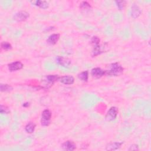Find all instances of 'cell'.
Returning a JSON list of instances; mask_svg holds the SVG:
<instances>
[{"label":"cell","mask_w":151,"mask_h":151,"mask_svg":"<svg viewBox=\"0 0 151 151\" xmlns=\"http://www.w3.org/2000/svg\"><path fill=\"white\" fill-rule=\"evenodd\" d=\"M118 109L117 107L115 106L111 107L108 111L107 112V114L105 116V119L107 121L110 122L115 120L117 117V116L118 114Z\"/></svg>","instance_id":"cell-4"},{"label":"cell","mask_w":151,"mask_h":151,"mask_svg":"<svg viewBox=\"0 0 151 151\" xmlns=\"http://www.w3.org/2000/svg\"><path fill=\"white\" fill-rule=\"evenodd\" d=\"M91 75L94 78H100L105 75V70L99 67H95L91 70Z\"/></svg>","instance_id":"cell-8"},{"label":"cell","mask_w":151,"mask_h":151,"mask_svg":"<svg viewBox=\"0 0 151 151\" xmlns=\"http://www.w3.org/2000/svg\"><path fill=\"white\" fill-rule=\"evenodd\" d=\"M100 40L98 37L96 36H94L91 38V43L94 46V45H97L100 44Z\"/></svg>","instance_id":"cell-23"},{"label":"cell","mask_w":151,"mask_h":151,"mask_svg":"<svg viewBox=\"0 0 151 151\" xmlns=\"http://www.w3.org/2000/svg\"><path fill=\"white\" fill-rule=\"evenodd\" d=\"M59 81L65 85H71L74 83V78L70 75H65L60 77Z\"/></svg>","instance_id":"cell-10"},{"label":"cell","mask_w":151,"mask_h":151,"mask_svg":"<svg viewBox=\"0 0 151 151\" xmlns=\"http://www.w3.org/2000/svg\"><path fill=\"white\" fill-rule=\"evenodd\" d=\"M123 142H115L108 143L106 146V150H116L121 147Z\"/></svg>","instance_id":"cell-12"},{"label":"cell","mask_w":151,"mask_h":151,"mask_svg":"<svg viewBox=\"0 0 151 151\" xmlns=\"http://www.w3.org/2000/svg\"><path fill=\"white\" fill-rule=\"evenodd\" d=\"M36 124L32 122H28L25 126V130L28 133H32L35 129Z\"/></svg>","instance_id":"cell-17"},{"label":"cell","mask_w":151,"mask_h":151,"mask_svg":"<svg viewBox=\"0 0 151 151\" xmlns=\"http://www.w3.org/2000/svg\"><path fill=\"white\" fill-rule=\"evenodd\" d=\"M29 105H30V104H29V102H25V103H23L22 106H23V107H28Z\"/></svg>","instance_id":"cell-25"},{"label":"cell","mask_w":151,"mask_h":151,"mask_svg":"<svg viewBox=\"0 0 151 151\" xmlns=\"http://www.w3.org/2000/svg\"><path fill=\"white\" fill-rule=\"evenodd\" d=\"M32 4H34V5L38 6L39 8L41 9H47L49 6V4L46 1H41V0H38L36 1L32 2Z\"/></svg>","instance_id":"cell-15"},{"label":"cell","mask_w":151,"mask_h":151,"mask_svg":"<svg viewBox=\"0 0 151 151\" xmlns=\"http://www.w3.org/2000/svg\"><path fill=\"white\" fill-rule=\"evenodd\" d=\"M103 49H104V48H103L100 44L94 45L93 47V49L92 50L91 55L93 57H95V56H97V55L101 54L102 52H104Z\"/></svg>","instance_id":"cell-16"},{"label":"cell","mask_w":151,"mask_h":151,"mask_svg":"<svg viewBox=\"0 0 151 151\" xmlns=\"http://www.w3.org/2000/svg\"><path fill=\"white\" fill-rule=\"evenodd\" d=\"M79 8H80V9L81 11V12L84 13H88L92 9L91 5L87 1H83L80 4Z\"/></svg>","instance_id":"cell-14"},{"label":"cell","mask_w":151,"mask_h":151,"mask_svg":"<svg viewBox=\"0 0 151 151\" xmlns=\"http://www.w3.org/2000/svg\"><path fill=\"white\" fill-rule=\"evenodd\" d=\"M13 90V87L8 84H0V90L1 92H9Z\"/></svg>","instance_id":"cell-19"},{"label":"cell","mask_w":151,"mask_h":151,"mask_svg":"<svg viewBox=\"0 0 151 151\" xmlns=\"http://www.w3.org/2000/svg\"><path fill=\"white\" fill-rule=\"evenodd\" d=\"M61 147L65 150L73 151L76 149V145L73 141L67 140L61 145Z\"/></svg>","instance_id":"cell-9"},{"label":"cell","mask_w":151,"mask_h":151,"mask_svg":"<svg viewBox=\"0 0 151 151\" xmlns=\"http://www.w3.org/2000/svg\"><path fill=\"white\" fill-rule=\"evenodd\" d=\"M123 67L119 63H111L109 65L108 69L105 70V75H107L108 76L117 77L123 74Z\"/></svg>","instance_id":"cell-1"},{"label":"cell","mask_w":151,"mask_h":151,"mask_svg":"<svg viewBox=\"0 0 151 151\" xmlns=\"http://www.w3.org/2000/svg\"><path fill=\"white\" fill-rule=\"evenodd\" d=\"M139 150V146L136 144H133L130 146L129 148L128 149V150L132 151V150Z\"/></svg>","instance_id":"cell-24"},{"label":"cell","mask_w":151,"mask_h":151,"mask_svg":"<svg viewBox=\"0 0 151 151\" xmlns=\"http://www.w3.org/2000/svg\"><path fill=\"white\" fill-rule=\"evenodd\" d=\"M23 64L19 61H15L12 62L8 65V68L9 71L14 72L19 70L23 68Z\"/></svg>","instance_id":"cell-6"},{"label":"cell","mask_w":151,"mask_h":151,"mask_svg":"<svg viewBox=\"0 0 151 151\" xmlns=\"http://www.w3.org/2000/svg\"><path fill=\"white\" fill-rule=\"evenodd\" d=\"M29 17V14L25 11H21L14 14L13 19L17 22H23Z\"/></svg>","instance_id":"cell-3"},{"label":"cell","mask_w":151,"mask_h":151,"mask_svg":"<svg viewBox=\"0 0 151 151\" xmlns=\"http://www.w3.org/2000/svg\"><path fill=\"white\" fill-rule=\"evenodd\" d=\"M77 77L80 80L84 82H87L88 79V71H82L77 75Z\"/></svg>","instance_id":"cell-18"},{"label":"cell","mask_w":151,"mask_h":151,"mask_svg":"<svg viewBox=\"0 0 151 151\" xmlns=\"http://www.w3.org/2000/svg\"><path fill=\"white\" fill-rule=\"evenodd\" d=\"M55 61L58 64L65 68H69L71 64V61L69 58L63 56H57L55 58Z\"/></svg>","instance_id":"cell-5"},{"label":"cell","mask_w":151,"mask_h":151,"mask_svg":"<svg viewBox=\"0 0 151 151\" xmlns=\"http://www.w3.org/2000/svg\"><path fill=\"white\" fill-rule=\"evenodd\" d=\"M51 111L49 109H47L44 110L41 114V124L42 126H48L51 123Z\"/></svg>","instance_id":"cell-2"},{"label":"cell","mask_w":151,"mask_h":151,"mask_svg":"<svg viewBox=\"0 0 151 151\" xmlns=\"http://www.w3.org/2000/svg\"><path fill=\"white\" fill-rule=\"evenodd\" d=\"M10 110L8 107L3 104H1L0 106V113L1 114H6L9 113Z\"/></svg>","instance_id":"cell-22"},{"label":"cell","mask_w":151,"mask_h":151,"mask_svg":"<svg viewBox=\"0 0 151 151\" xmlns=\"http://www.w3.org/2000/svg\"><path fill=\"white\" fill-rule=\"evenodd\" d=\"M60 77L57 74H49L44 77V81L46 82L48 85L52 86L55 82L59 81Z\"/></svg>","instance_id":"cell-7"},{"label":"cell","mask_w":151,"mask_h":151,"mask_svg":"<svg viewBox=\"0 0 151 151\" xmlns=\"http://www.w3.org/2000/svg\"><path fill=\"white\" fill-rule=\"evenodd\" d=\"M60 35L58 33L52 34L48 37L47 40V42L50 45H55L58 41L60 39Z\"/></svg>","instance_id":"cell-13"},{"label":"cell","mask_w":151,"mask_h":151,"mask_svg":"<svg viewBox=\"0 0 151 151\" xmlns=\"http://www.w3.org/2000/svg\"><path fill=\"white\" fill-rule=\"evenodd\" d=\"M142 14V10L140 7L136 4H133L131 7V17L136 19L138 18Z\"/></svg>","instance_id":"cell-11"},{"label":"cell","mask_w":151,"mask_h":151,"mask_svg":"<svg viewBox=\"0 0 151 151\" xmlns=\"http://www.w3.org/2000/svg\"><path fill=\"white\" fill-rule=\"evenodd\" d=\"M1 47L2 50H4L5 51L10 50L12 48V45L9 42H7V41L2 42L1 44Z\"/></svg>","instance_id":"cell-20"},{"label":"cell","mask_w":151,"mask_h":151,"mask_svg":"<svg viewBox=\"0 0 151 151\" xmlns=\"http://www.w3.org/2000/svg\"><path fill=\"white\" fill-rule=\"evenodd\" d=\"M116 5L117 7L119 8V10H122L125 6L126 1H115Z\"/></svg>","instance_id":"cell-21"}]
</instances>
